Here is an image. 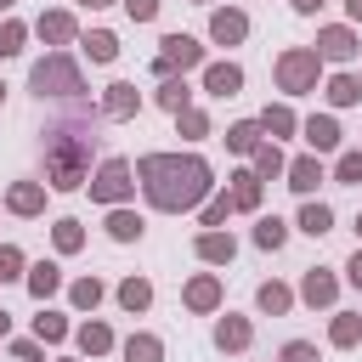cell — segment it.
I'll use <instances>...</instances> for the list:
<instances>
[{
  "label": "cell",
  "instance_id": "10",
  "mask_svg": "<svg viewBox=\"0 0 362 362\" xmlns=\"http://www.w3.org/2000/svg\"><path fill=\"white\" fill-rule=\"evenodd\" d=\"M300 136H305V147L322 158V153L339 147V119H334V113H311V119H300Z\"/></svg>",
  "mask_w": 362,
  "mask_h": 362
},
{
  "label": "cell",
  "instance_id": "30",
  "mask_svg": "<svg viewBox=\"0 0 362 362\" xmlns=\"http://www.w3.org/2000/svg\"><path fill=\"white\" fill-rule=\"evenodd\" d=\"M255 305H260L266 317H283V311L294 305V288H288V283H260V288H255Z\"/></svg>",
  "mask_w": 362,
  "mask_h": 362
},
{
  "label": "cell",
  "instance_id": "43",
  "mask_svg": "<svg viewBox=\"0 0 362 362\" xmlns=\"http://www.w3.org/2000/svg\"><path fill=\"white\" fill-rule=\"evenodd\" d=\"M277 362H322V356H317V345H305V339H288V345L277 351Z\"/></svg>",
  "mask_w": 362,
  "mask_h": 362
},
{
  "label": "cell",
  "instance_id": "20",
  "mask_svg": "<svg viewBox=\"0 0 362 362\" xmlns=\"http://www.w3.org/2000/svg\"><path fill=\"white\" fill-rule=\"evenodd\" d=\"M255 124H260V136H272V141L300 130V119H294V107H288V102H266V113H260Z\"/></svg>",
  "mask_w": 362,
  "mask_h": 362
},
{
  "label": "cell",
  "instance_id": "25",
  "mask_svg": "<svg viewBox=\"0 0 362 362\" xmlns=\"http://www.w3.org/2000/svg\"><path fill=\"white\" fill-rule=\"evenodd\" d=\"M356 339H362V311H334V322H328V345L351 351Z\"/></svg>",
  "mask_w": 362,
  "mask_h": 362
},
{
  "label": "cell",
  "instance_id": "45",
  "mask_svg": "<svg viewBox=\"0 0 362 362\" xmlns=\"http://www.w3.org/2000/svg\"><path fill=\"white\" fill-rule=\"evenodd\" d=\"M119 6H124V11H130V23H153V17H158V6H164V0H119Z\"/></svg>",
  "mask_w": 362,
  "mask_h": 362
},
{
  "label": "cell",
  "instance_id": "55",
  "mask_svg": "<svg viewBox=\"0 0 362 362\" xmlns=\"http://www.w3.org/2000/svg\"><path fill=\"white\" fill-rule=\"evenodd\" d=\"M198 6H209V0H198Z\"/></svg>",
  "mask_w": 362,
  "mask_h": 362
},
{
  "label": "cell",
  "instance_id": "26",
  "mask_svg": "<svg viewBox=\"0 0 362 362\" xmlns=\"http://www.w3.org/2000/svg\"><path fill=\"white\" fill-rule=\"evenodd\" d=\"M322 96H328L334 107H356V102H362V79H356V74H334V79L322 85Z\"/></svg>",
  "mask_w": 362,
  "mask_h": 362
},
{
  "label": "cell",
  "instance_id": "3",
  "mask_svg": "<svg viewBox=\"0 0 362 362\" xmlns=\"http://www.w3.org/2000/svg\"><path fill=\"white\" fill-rule=\"evenodd\" d=\"M28 85H34V96H79L85 90V74H79V62L68 51H45L28 68Z\"/></svg>",
  "mask_w": 362,
  "mask_h": 362
},
{
  "label": "cell",
  "instance_id": "33",
  "mask_svg": "<svg viewBox=\"0 0 362 362\" xmlns=\"http://www.w3.org/2000/svg\"><path fill=\"white\" fill-rule=\"evenodd\" d=\"M102 294H107V288H102V277H74V283H68L74 311H96V305H102Z\"/></svg>",
  "mask_w": 362,
  "mask_h": 362
},
{
  "label": "cell",
  "instance_id": "19",
  "mask_svg": "<svg viewBox=\"0 0 362 362\" xmlns=\"http://www.w3.org/2000/svg\"><path fill=\"white\" fill-rule=\"evenodd\" d=\"M74 345H79V356H107V351H113V328L90 317V322L74 328Z\"/></svg>",
  "mask_w": 362,
  "mask_h": 362
},
{
  "label": "cell",
  "instance_id": "16",
  "mask_svg": "<svg viewBox=\"0 0 362 362\" xmlns=\"http://www.w3.org/2000/svg\"><path fill=\"white\" fill-rule=\"evenodd\" d=\"M34 34H40L45 45H68V40L79 34V23H74V11H40V23H34Z\"/></svg>",
  "mask_w": 362,
  "mask_h": 362
},
{
  "label": "cell",
  "instance_id": "50",
  "mask_svg": "<svg viewBox=\"0 0 362 362\" xmlns=\"http://www.w3.org/2000/svg\"><path fill=\"white\" fill-rule=\"evenodd\" d=\"M79 6H85V11H102V6H113V0H79Z\"/></svg>",
  "mask_w": 362,
  "mask_h": 362
},
{
  "label": "cell",
  "instance_id": "42",
  "mask_svg": "<svg viewBox=\"0 0 362 362\" xmlns=\"http://www.w3.org/2000/svg\"><path fill=\"white\" fill-rule=\"evenodd\" d=\"M17 277H28V260L17 243H0V283H17Z\"/></svg>",
  "mask_w": 362,
  "mask_h": 362
},
{
  "label": "cell",
  "instance_id": "53",
  "mask_svg": "<svg viewBox=\"0 0 362 362\" xmlns=\"http://www.w3.org/2000/svg\"><path fill=\"white\" fill-rule=\"evenodd\" d=\"M0 102H6V79H0Z\"/></svg>",
  "mask_w": 362,
  "mask_h": 362
},
{
  "label": "cell",
  "instance_id": "23",
  "mask_svg": "<svg viewBox=\"0 0 362 362\" xmlns=\"http://www.w3.org/2000/svg\"><path fill=\"white\" fill-rule=\"evenodd\" d=\"M249 339H255L249 317H232V311H226V317L215 322V345H221V351H249Z\"/></svg>",
  "mask_w": 362,
  "mask_h": 362
},
{
  "label": "cell",
  "instance_id": "52",
  "mask_svg": "<svg viewBox=\"0 0 362 362\" xmlns=\"http://www.w3.org/2000/svg\"><path fill=\"white\" fill-rule=\"evenodd\" d=\"M356 238H362V215H356Z\"/></svg>",
  "mask_w": 362,
  "mask_h": 362
},
{
  "label": "cell",
  "instance_id": "14",
  "mask_svg": "<svg viewBox=\"0 0 362 362\" xmlns=\"http://www.w3.org/2000/svg\"><path fill=\"white\" fill-rule=\"evenodd\" d=\"M300 300H305V305H334V300H339V277L322 272V266H311V272L300 277Z\"/></svg>",
  "mask_w": 362,
  "mask_h": 362
},
{
  "label": "cell",
  "instance_id": "34",
  "mask_svg": "<svg viewBox=\"0 0 362 362\" xmlns=\"http://www.w3.org/2000/svg\"><path fill=\"white\" fill-rule=\"evenodd\" d=\"M119 305H124L130 317L147 311V305H153V283H147V277H124V283H119Z\"/></svg>",
  "mask_w": 362,
  "mask_h": 362
},
{
  "label": "cell",
  "instance_id": "37",
  "mask_svg": "<svg viewBox=\"0 0 362 362\" xmlns=\"http://www.w3.org/2000/svg\"><path fill=\"white\" fill-rule=\"evenodd\" d=\"M283 243H288V226L277 215H260L255 221V249H283Z\"/></svg>",
  "mask_w": 362,
  "mask_h": 362
},
{
  "label": "cell",
  "instance_id": "9",
  "mask_svg": "<svg viewBox=\"0 0 362 362\" xmlns=\"http://www.w3.org/2000/svg\"><path fill=\"white\" fill-rule=\"evenodd\" d=\"M209 40H215V45H243V40H249V11H238V6L209 11Z\"/></svg>",
  "mask_w": 362,
  "mask_h": 362
},
{
  "label": "cell",
  "instance_id": "27",
  "mask_svg": "<svg viewBox=\"0 0 362 362\" xmlns=\"http://www.w3.org/2000/svg\"><path fill=\"white\" fill-rule=\"evenodd\" d=\"M249 158H255V175H260V181H277V175L288 170V158H283V147H277V141H260Z\"/></svg>",
  "mask_w": 362,
  "mask_h": 362
},
{
  "label": "cell",
  "instance_id": "8",
  "mask_svg": "<svg viewBox=\"0 0 362 362\" xmlns=\"http://www.w3.org/2000/svg\"><path fill=\"white\" fill-rule=\"evenodd\" d=\"M96 113H102V119H136V113H141V90H136L130 79H113V85L102 90Z\"/></svg>",
  "mask_w": 362,
  "mask_h": 362
},
{
  "label": "cell",
  "instance_id": "2",
  "mask_svg": "<svg viewBox=\"0 0 362 362\" xmlns=\"http://www.w3.org/2000/svg\"><path fill=\"white\" fill-rule=\"evenodd\" d=\"M45 181H51L57 192L85 187V181H90V141H85V136L57 130V136L45 141Z\"/></svg>",
  "mask_w": 362,
  "mask_h": 362
},
{
  "label": "cell",
  "instance_id": "28",
  "mask_svg": "<svg viewBox=\"0 0 362 362\" xmlns=\"http://www.w3.org/2000/svg\"><path fill=\"white\" fill-rule=\"evenodd\" d=\"M300 232H305V238L334 232V209H328V204H317V198H305V204H300Z\"/></svg>",
  "mask_w": 362,
  "mask_h": 362
},
{
  "label": "cell",
  "instance_id": "48",
  "mask_svg": "<svg viewBox=\"0 0 362 362\" xmlns=\"http://www.w3.org/2000/svg\"><path fill=\"white\" fill-rule=\"evenodd\" d=\"M345 11H351V23H362V0H345Z\"/></svg>",
  "mask_w": 362,
  "mask_h": 362
},
{
  "label": "cell",
  "instance_id": "12",
  "mask_svg": "<svg viewBox=\"0 0 362 362\" xmlns=\"http://www.w3.org/2000/svg\"><path fill=\"white\" fill-rule=\"evenodd\" d=\"M6 209L11 215H45V181H11L6 187Z\"/></svg>",
  "mask_w": 362,
  "mask_h": 362
},
{
  "label": "cell",
  "instance_id": "18",
  "mask_svg": "<svg viewBox=\"0 0 362 362\" xmlns=\"http://www.w3.org/2000/svg\"><path fill=\"white\" fill-rule=\"evenodd\" d=\"M226 198H232V209H260V175L255 170H238V175H226Z\"/></svg>",
  "mask_w": 362,
  "mask_h": 362
},
{
  "label": "cell",
  "instance_id": "15",
  "mask_svg": "<svg viewBox=\"0 0 362 362\" xmlns=\"http://www.w3.org/2000/svg\"><path fill=\"white\" fill-rule=\"evenodd\" d=\"M204 90L209 96H238L243 90V68L238 62H204Z\"/></svg>",
  "mask_w": 362,
  "mask_h": 362
},
{
  "label": "cell",
  "instance_id": "46",
  "mask_svg": "<svg viewBox=\"0 0 362 362\" xmlns=\"http://www.w3.org/2000/svg\"><path fill=\"white\" fill-rule=\"evenodd\" d=\"M345 283H351V288H362V243H356V255L345 260Z\"/></svg>",
  "mask_w": 362,
  "mask_h": 362
},
{
  "label": "cell",
  "instance_id": "22",
  "mask_svg": "<svg viewBox=\"0 0 362 362\" xmlns=\"http://www.w3.org/2000/svg\"><path fill=\"white\" fill-rule=\"evenodd\" d=\"M23 283H28V294L45 305V300L62 288V266H57V260H40V266H28V277H23Z\"/></svg>",
  "mask_w": 362,
  "mask_h": 362
},
{
  "label": "cell",
  "instance_id": "11",
  "mask_svg": "<svg viewBox=\"0 0 362 362\" xmlns=\"http://www.w3.org/2000/svg\"><path fill=\"white\" fill-rule=\"evenodd\" d=\"M181 305H187V311H198V317H204V311H215V305H221V277H215V272H198V277L181 288Z\"/></svg>",
  "mask_w": 362,
  "mask_h": 362
},
{
  "label": "cell",
  "instance_id": "36",
  "mask_svg": "<svg viewBox=\"0 0 362 362\" xmlns=\"http://www.w3.org/2000/svg\"><path fill=\"white\" fill-rule=\"evenodd\" d=\"M260 141H266V136H260V124H255V119H238V124H226V147H232V153H255Z\"/></svg>",
  "mask_w": 362,
  "mask_h": 362
},
{
  "label": "cell",
  "instance_id": "29",
  "mask_svg": "<svg viewBox=\"0 0 362 362\" xmlns=\"http://www.w3.org/2000/svg\"><path fill=\"white\" fill-rule=\"evenodd\" d=\"M51 243H57V255H79V249H85V226H79L74 215L51 221Z\"/></svg>",
  "mask_w": 362,
  "mask_h": 362
},
{
  "label": "cell",
  "instance_id": "41",
  "mask_svg": "<svg viewBox=\"0 0 362 362\" xmlns=\"http://www.w3.org/2000/svg\"><path fill=\"white\" fill-rule=\"evenodd\" d=\"M175 130H181L187 141H204V136H209V113H204V107H187V113H175Z\"/></svg>",
  "mask_w": 362,
  "mask_h": 362
},
{
  "label": "cell",
  "instance_id": "1",
  "mask_svg": "<svg viewBox=\"0 0 362 362\" xmlns=\"http://www.w3.org/2000/svg\"><path fill=\"white\" fill-rule=\"evenodd\" d=\"M130 170H136L147 204L164 209V215L204 209V198L215 192V175H209V164H204L198 153H141Z\"/></svg>",
  "mask_w": 362,
  "mask_h": 362
},
{
  "label": "cell",
  "instance_id": "40",
  "mask_svg": "<svg viewBox=\"0 0 362 362\" xmlns=\"http://www.w3.org/2000/svg\"><path fill=\"white\" fill-rule=\"evenodd\" d=\"M23 45H28V28L17 17H0V57H23Z\"/></svg>",
  "mask_w": 362,
  "mask_h": 362
},
{
  "label": "cell",
  "instance_id": "51",
  "mask_svg": "<svg viewBox=\"0 0 362 362\" xmlns=\"http://www.w3.org/2000/svg\"><path fill=\"white\" fill-rule=\"evenodd\" d=\"M11 6H17V0H0V17H6V11H11Z\"/></svg>",
  "mask_w": 362,
  "mask_h": 362
},
{
  "label": "cell",
  "instance_id": "56",
  "mask_svg": "<svg viewBox=\"0 0 362 362\" xmlns=\"http://www.w3.org/2000/svg\"><path fill=\"white\" fill-rule=\"evenodd\" d=\"M356 79H362V74H356Z\"/></svg>",
  "mask_w": 362,
  "mask_h": 362
},
{
  "label": "cell",
  "instance_id": "44",
  "mask_svg": "<svg viewBox=\"0 0 362 362\" xmlns=\"http://www.w3.org/2000/svg\"><path fill=\"white\" fill-rule=\"evenodd\" d=\"M11 362H45V345L40 339H11Z\"/></svg>",
  "mask_w": 362,
  "mask_h": 362
},
{
  "label": "cell",
  "instance_id": "49",
  "mask_svg": "<svg viewBox=\"0 0 362 362\" xmlns=\"http://www.w3.org/2000/svg\"><path fill=\"white\" fill-rule=\"evenodd\" d=\"M6 334H11V311L0 305V339H6Z\"/></svg>",
  "mask_w": 362,
  "mask_h": 362
},
{
  "label": "cell",
  "instance_id": "54",
  "mask_svg": "<svg viewBox=\"0 0 362 362\" xmlns=\"http://www.w3.org/2000/svg\"><path fill=\"white\" fill-rule=\"evenodd\" d=\"M62 362H79V356H62Z\"/></svg>",
  "mask_w": 362,
  "mask_h": 362
},
{
  "label": "cell",
  "instance_id": "38",
  "mask_svg": "<svg viewBox=\"0 0 362 362\" xmlns=\"http://www.w3.org/2000/svg\"><path fill=\"white\" fill-rule=\"evenodd\" d=\"M334 181H339V187H362V147H345V153L334 158Z\"/></svg>",
  "mask_w": 362,
  "mask_h": 362
},
{
  "label": "cell",
  "instance_id": "32",
  "mask_svg": "<svg viewBox=\"0 0 362 362\" xmlns=\"http://www.w3.org/2000/svg\"><path fill=\"white\" fill-rule=\"evenodd\" d=\"M79 51H85L90 62H113V57H119V34H107V28H90V34L79 40Z\"/></svg>",
  "mask_w": 362,
  "mask_h": 362
},
{
  "label": "cell",
  "instance_id": "4",
  "mask_svg": "<svg viewBox=\"0 0 362 362\" xmlns=\"http://www.w3.org/2000/svg\"><path fill=\"white\" fill-rule=\"evenodd\" d=\"M272 74H277V90H283V96H305V90H317V79H322V57H317L311 45H288V51H277Z\"/></svg>",
  "mask_w": 362,
  "mask_h": 362
},
{
  "label": "cell",
  "instance_id": "7",
  "mask_svg": "<svg viewBox=\"0 0 362 362\" xmlns=\"http://www.w3.org/2000/svg\"><path fill=\"white\" fill-rule=\"evenodd\" d=\"M322 62H356L362 57V40H356V28L351 23H328V28H317V45H311Z\"/></svg>",
  "mask_w": 362,
  "mask_h": 362
},
{
  "label": "cell",
  "instance_id": "24",
  "mask_svg": "<svg viewBox=\"0 0 362 362\" xmlns=\"http://www.w3.org/2000/svg\"><path fill=\"white\" fill-rule=\"evenodd\" d=\"M153 102H158V107L175 119V113H187V107H192V90H187V79H175V74H170V79H158Z\"/></svg>",
  "mask_w": 362,
  "mask_h": 362
},
{
  "label": "cell",
  "instance_id": "39",
  "mask_svg": "<svg viewBox=\"0 0 362 362\" xmlns=\"http://www.w3.org/2000/svg\"><path fill=\"white\" fill-rule=\"evenodd\" d=\"M226 215H232V198H226V192H209V198H204V209H198V226H204V232H215Z\"/></svg>",
  "mask_w": 362,
  "mask_h": 362
},
{
  "label": "cell",
  "instance_id": "5",
  "mask_svg": "<svg viewBox=\"0 0 362 362\" xmlns=\"http://www.w3.org/2000/svg\"><path fill=\"white\" fill-rule=\"evenodd\" d=\"M85 187H90V198H96V204L119 209V204L136 192V170H130V158H102V164H96V175H90Z\"/></svg>",
  "mask_w": 362,
  "mask_h": 362
},
{
  "label": "cell",
  "instance_id": "17",
  "mask_svg": "<svg viewBox=\"0 0 362 362\" xmlns=\"http://www.w3.org/2000/svg\"><path fill=\"white\" fill-rule=\"evenodd\" d=\"M283 175H288V187H294L300 198H311V192H317V181H322V158H317V153L288 158V170H283Z\"/></svg>",
  "mask_w": 362,
  "mask_h": 362
},
{
  "label": "cell",
  "instance_id": "13",
  "mask_svg": "<svg viewBox=\"0 0 362 362\" xmlns=\"http://www.w3.org/2000/svg\"><path fill=\"white\" fill-rule=\"evenodd\" d=\"M192 249H198V260H204V266H232V255H238V238L215 226V232H198V243H192Z\"/></svg>",
  "mask_w": 362,
  "mask_h": 362
},
{
  "label": "cell",
  "instance_id": "31",
  "mask_svg": "<svg viewBox=\"0 0 362 362\" xmlns=\"http://www.w3.org/2000/svg\"><path fill=\"white\" fill-rule=\"evenodd\" d=\"M119 351H124V362H164V339L158 334H130Z\"/></svg>",
  "mask_w": 362,
  "mask_h": 362
},
{
  "label": "cell",
  "instance_id": "35",
  "mask_svg": "<svg viewBox=\"0 0 362 362\" xmlns=\"http://www.w3.org/2000/svg\"><path fill=\"white\" fill-rule=\"evenodd\" d=\"M68 334H74V328H68L62 311H40V317H34V339H40V345H62Z\"/></svg>",
  "mask_w": 362,
  "mask_h": 362
},
{
  "label": "cell",
  "instance_id": "47",
  "mask_svg": "<svg viewBox=\"0 0 362 362\" xmlns=\"http://www.w3.org/2000/svg\"><path fill=\"white\" fill-rule=\"evenodd\" d=\"M322 6H328V0H294V11H300V17H317Z\"/></svg>",
  "mask_w": 362,
  "mask_h": 362
},
{
  "label": "cell",
  "instance_id": "21",
  "mask_svg": "<svg viewBox=\"0 0 362 362\" xmlns=\"http://www.w3.org/2000/svg\"><path fill=\"white\" fill-rule=\"evenodd\" d=\"M141 232H147V221H141V215H136L130 204H119V209H107V238H113V243H136Z\"/></svg>",
  "mask_w": 362,
  "mask_h": 362
},
{
  "label": "cell",
  "instance_id": "6",
  "mask_svg": "<svg viewBox=\"0 0 362 362\" xmlns=\"http://www.w3.org/2000/svg\"><path fill=\"white\" fill-rule=\"evenodd\" d=\"M187 68H204V45L192 34H164L158 40V57H153V74L158 79H170V74L187 79Z\"/></svg>",
  "mask_w": 362,
  "mask_h": 362
}]
</instances>
